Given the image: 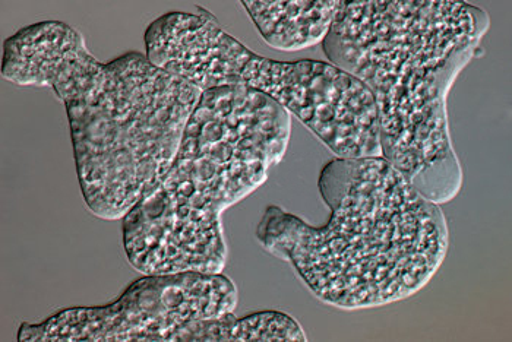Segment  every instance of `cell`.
Segmentation results:
<instances>
[{"instance_id":"7","label":"cell","mask_w":512,"mask_h":342,"mask_svg":"<svg viewBox=\"0 0 512 342\" xmlns=\"http://www.w3.org/2000/svg\"><path fill=\"white\" fill-rule=\"evenodd\" d=\"M343 0H243L265 43L280 52H299L325 40Z\"/></svg>"},{"instance_id":"8","label":"cell","mask_w":512,"mask_h":342,"mask_svg":"<svg viewBox=\"0 0 512 342\" xmlns=\"http://www.w3.org/2000/svg\"><path fill=\"white\" fill-rule=\"evenodd\" d=\"M305 331L292 316L276 310L236 318L230 312L180 326L164 342H305Z\"/></svg>"},{"instance_id":"5","label":"cell","mask_w":512,"mask_h":342,"mask_svg":"<svg viewBox=\"0 0 512 342\" xmlns=\"http://www.w3.org/2000/svg\"><path fill=\"white\" fill-rule=\"evenodd\" d=\"M147 59L198 90L245 85L268 95L337 157H381L378 112L365 84L330 62L255 55L198 6L169 12L145 31Z\"/></svg>"},{"instance_id":"2","label":"cell","mask_w":512,"mask_h":342,"mask_svg":"<svg viewBox=\"0 0 512 342\" xmlns=\"http://www.w3.org/2000/svg\"><path fill=\"white\" fill-rule=\"evenodd\" d=\"M489 27L483 9L458 0H343L322 41L374 95L381 157L438 205L463 186L447 97Z\"/></svg>"},{"instance_id":"6","label":"cell","mask_w":512,"mask_h":342,"mask_svg":"<svg viewBox=\"0 0 512 342\" xmlns=\"http://www.w3.org/2000/svg\"><path fill=\"white\" fill-rule=\"evenodd\" d=\"M235 283L199 271L145 275L107 306L60 310L41 323L24 322V342H164L167 334L194 321L235 312Z\"/></svg>"},{"instance_id":"4","label":"cell","mask_w":512,"mask_h":342,"mask_svg":"<svg viewBox=\"0 0 512 342\" xmlns=\"http://www.w3.org/2000/svg\"><path fill=\"white\" fill-rule=\"evenodd\" d=\"M290 135V113L268 95L245 85L202 91L172 166L122 218L131 265L144 275L221 274V214L264 185Z\"/></svg>"},{"instance_id":"3","label":"cell","mask_w":512,"mask_h":342,"mask_svg":"<svg viewBox=\"0 0 512 342\" xmlns=\"http://www.w3.org/2000/svg\"><path fill=\"white\" fill-rule=\"evenodd\" d=\"M318 188L331 209L325 226L273 205L256 239L292 264L319 300L369 309L407 299L432 280L450 242L444 211L384 157L334 158Z\"/></svg>"},{"instance_id":"1","label":"cell","mask_w":512,"mask_h":342,"mask_svg":"<svg viewBox=\"0 0 512 342\" xmlns=\"http://www.w3.org/2000/svg\"><path fill=\"white\" fill-rule=\"evenodd\" d=\"M2 76L50 87L63 101L85 204L109 221L160 185L202 94L137 52L99 62L81 33L60 21L6 38Z\"/></svg>"}]
</instances>
